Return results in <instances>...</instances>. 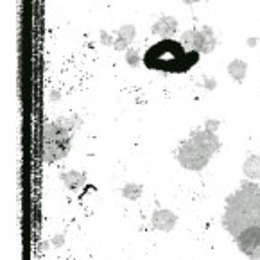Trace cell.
Instances as JSON below:
<instances>
[{"label":"cell","mask_w":260,"mask_h":260,"mask_svg":"<svg viewBox=\"0 0 260 260\" xmlns=\"http://www.w3.org/2000/svg\"><path fill=\"white\" fill-rule=\"evenodd\" d=\"M222 222L239 249L249 258L260 260V185L244 181L230 196Z\"/></svg>","instance_id":"1"},{"label":"cell","mask_w":260,"mask_h":260,"mask_svg":"<svg viewBox=\"0 0 260 260\" xmlns=\"http://www.w3.org/2000/svg\"><path fill=\"white\" fill-rule=\"evenodd\" d=\"M198 50H187L178 40L164 38L151 45L144 54V65L151 70L169 74H183L199 61Z\"/></svg>","instance_id":"2"},{"label":"cell","mask_w":260,"mask_h":260,"mask_svg":"<svg viewBox=\"0 0 260 260\" xmlns=\"http://www.w3.org/2000/svg\"><path fill=\"white\" fill-rule=\"evenodd\" d=\"M217 122H208L201 131H194L188 140H185L178 149V161L188 171H201L208 165L215 151H219L221 142L214 133Z\"/></svg>","instance_id":"3"},{"label":"cell","mask_w":260,"mask_h":260,"mask_svg":"<svg viewBox=\"0 0 260 260\" xmlns=\"http://www.w3.org/2000/svg\"><path fill=\"white\" fill-rule=\"evenodd\" d=\"M70 129L72 124L67 122V119H59L57 122H50L43 127L42 151L47 164H54L67 156L70 147Z\"/></svg>","instance_id":"4"},{"label":"cell","mask_w":260,"mask_h":260,"mask_svg":"<svg viewBox=\"0 0 260 260\" xmlns=\"http://www.w3.org/2000/svg\"><path fill=\"white\" fill-rule=\"evenodd\" d=\"M181 43L187 50H198L199 54H210L215 49V36L210 27H201L181 35Z\"/></svg>","instance_id":"5"},{"label":"cell","mask_w":260,"mask_h":260,"mask_svg":"<svg viewBox=\"0 0 260 260\" xmlns=\"http://www.w3.org/2000/svg\"><path fill=\"white\" fill-rule=\"evenodd\" d=\"M178 29V22L172 16H164L153 25V35L161 36V38H171Z\"/></svg>","instance_id":"6"},{"label":"cell","mask_w":260,"mask_h":260,"mask_svg":"<svg viewBox=\"0 0 260 260\" xmlns=\"http://www.w3.org/2000/svg\"><path fill=\"white\" fill-rule=\"evenodd\" d=\"M133 38H135V27L129 25V23H126V25H122L119 29L117 38L111 42V45H113V49H117V50H124V49H127V45H129L131 42H133Z\"/></svg>","instance_id":"7"},{"label":"cell","mask_w":260,"mask_h":260,"mask_svg":"<svg viewBox=\"0 0 260 260\" xmlns=\"http://www.w3.org/2000/svg\"><path fill=\"white\" fill-rule=\"evenodd\" d=\"M153 224H154V228L169 232V230H172L174 224H176V215L169 210H158V212H154V215H153Z\"/></svg>","instance_id":"8"},{"label":"cell","mask_w":260,"mask_h":260,"mask_svg":"<svg viewBox=\"0 0 260 260\" xmlns=\"http://www.w3.org/2000/svg\"><path fill=\"white\" fill-rule=\"evenodd\" d=\"M244 174L251 180H260V156L258 154H253L248 160L244 161V167H242Z\"/></svg>","instance_id":"9"},{"label":"cell","mask_w":260,"mask_h":260,"mask_svg":"<svg viewBox=\"0 0 260 260\" xmlns=\"http://www.w3.org/2000/svg\"><path fill=\"white\" fill-rule=\"evenodd\" d=\"M61 180L65 181V185L69 188H72V190H76V188H79L81 185L84 183V174H81V172H65V174H61Z\"/></svg>","instance_id":"10"},{"label":"cell","mask_w":260,"mask_h":260,"mask_svg":"<svg viewBox=\"0 0 260 260\" xmlns=\"http://www.w3.org/2000/svg\"><path fill=\"white\" fill-rule=\"evenodd\" d=\"M246 70H248V65L241 59H235L228 65V72L230 76L234 77L235 81H242L246 77Z\"/></svg>","instance_id":"11"},{"label":"cell","mask_w":260,"mask_h":260,"mask_svg":"<svg viewBox=\"0 0 260 260\" xmlns=\"http://www.w3.org/2000/svg\"><path fill=\"white\" fill-rule=\"evenodd\" d=\"M126 61L129 63L131 67H137L138 65V61H140V59H138V54H137V50H127V54H126Z\"/></svg>","instance_id":"12"},{"label":"cell","mask_w":260,"mask_h":260,"mask_svg":"<svg viewBox=\"0 0 260 260\" xmlns=\"http://www.w3.org/2000/svg\"><path fill=\"white\" fill-rule=\"evenodd\" d=\"M185 4H194V2H199V0H183Z\"/></svg>","instance_id":"13"}]
</instances>
